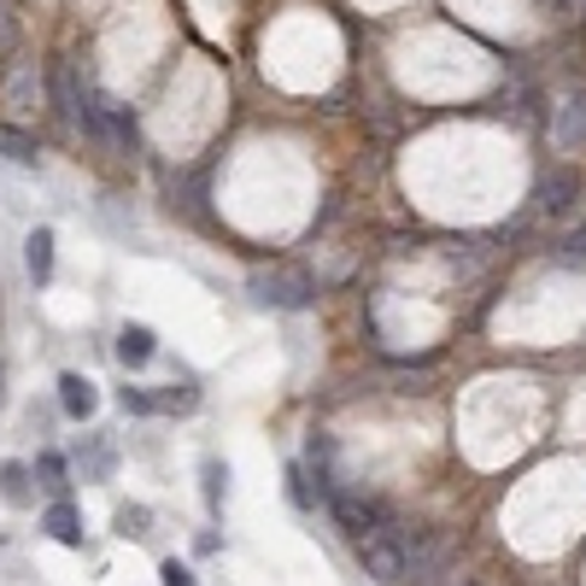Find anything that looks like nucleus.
<instances>
[{
    "label": "nucleus",
    "mask_w": 586,
    "mask_h": 586,
    "mask_svg": "<svg viewBox=\"0 0 586 586\" xmlns=\"http://www.w3.org/2000/svg\"><path fill=\"white\" fill-rule=\"evenodd\" d=\"M534 200H539V212H552V218H563V212H575V200H580V176L563 164V171H552V176H539V188H534Z\"/></svg>",
    "instance_id": "obj_3"
},
{
    "label": "nucleus",
    "mask_w": 586,
    "mask_h": 586,
    "mask_svg": "<svg viewBox=\"0 0 586 586\" xmlns=\"http://www.w3.org/2000/svg\"><path fill=\"white\" fill-rule=\"evenodd\" d=\"M246 293H253V305H270V311H305L317 282L300 276V270H253V276H246Z\"/></svg>",
    "instance_id": "obj_1"
},
{
    "label": "nucleus",
    "mask_w": 586,
    "mask_h": 586,
    "mask_svg": "<svg viewBox=\"0 0 586 586\" xmlns=\"http://www.w3.org/2000/svg\"><path fill=\"white\" fill-rule=\"evenodd\" d=\"M452 586H481V580H452Z\"/></svg>",
    "instance_id": "obj_20"
},
{
    "label": "nucleus",
    "mask_w": 586,
    "mask_h": 586,
    "mask_svg": "<svg viewBox=\"0 0 586 586\" xmlns=\"http://www.w3.org/2000/svg\"><path fill=\"white\" fill-rule=\"evenodd\" d=\"M24 270H30V282H36V287L53 276V229H48V223H36V229H30V241H24Z\"/></svg>",
    "instance_id": "obj_8"
},
{
    "label": "nucleus",
    "mask_w": 586,
    "mask_h": 586,
    "mask_svg": "<svg viewBox=\"0 0 586 586\" xmlns=\"http://www.w3.org/2000/svg\"><path fill=\"white\" fill-rule=\"evenodd\" d=\"M159 575H164V586H194L188 563H176V557H164V563H159Z\"/></svg>",
    "instance_id": "obj_18"
},
{
    "label": "nucleus",
    "mask_w": 586,
    "mask_h": 586,
    "mask_svg": "<svg viewBox=\"0 0 586 586\" xmlns=\"http://www.w3.org/2000/svg\"><path fill=\"white\" fill-rule=\"evenodd\" d=\"M41 528H48L59 546H82V516H77L71 498H53V505L41 511Z\"/></svg>",
    "instance_id": "obj_7"
},
{
    "label": "nucleus",
    "mask_w": 586,
    "mask_h": 586,
    "mask_svg": "<svg viewBox=\"0 0 586 586\" xmlns=\"http://www.w3.org/2000/svg\"><path fill=\"white\" fill-rule=\"evenodd\" d=\"M329 511L341 522L346 539H364L370 528H382L387 522V505L375 493H358V487H341V481H329Z\"/></svg>",
    "instance_id": "obj_2"
},
{
    "label": "nucleus",
    "mask_w": 586,
    "mask_h": 586,
    "mask_svg": "<svg viewBox=\"0 0 586 586\" xmlns=\"http://www.w3.org/2000/svg\"><path fill=\"white\" fill-rule=\"evenodd\" d=\"M552 141L569 146V153H575V146H586V89H575V94L552 112Z\"/></svg>",
    "instance_id": "obj_5"
},
{
    "label": "nucleus",
    "mask_w": 586,
    "mask_h": 586,
    "mask_svg": "<svg viewBox=\"0 0 586 586\" xmlns=\"http://www.w3.org/2000/svg\"><path fill=\"white\" fill-rule=\"evenodd\" d=\"M194 405H200V387L194 382H171V387L153 393V411H171V416H188Z\"/></svg>",
    "instance_id": "obj_9"
},
{
    "label": "nucleus",
    "mask_w": 586,
    "mask_h": 586,
    "mask_svg": "<svg viewBox=\"0 0 586 586\" xmlns=\"http://www.w3.org/2000/svg\"><path fill=\"white\" fill-rule=\"evenodd\" d=\"M118 405L130 411V416H153V393H141V387H118Z\"/></svg>",
    "instance_id": "obj_17"
},
{
    "label": "nucleus",
    "mask_w": 586,
    "mask_h": 586,
    "mask_svg": "<svg viewBox=\"0 0 586 586\" xmlns=\"http://www.w3.org/2000/svg\"><path fill=\"white\" fill-rule=\"evenodd\" d=\"M200 475H205V511H223V493H229V469L218 464V457H205V464H200Z\"/></svg>",
    "instance_id": "obj_15"
},
{
    "label": "nucleus",
    "mask_w": 586,
    "mask_h": 586,
    "mask_svg": "<svg viewBox=\"0 0 586 586\" xmlns=\"http://www.w3.org/2000/svg\"><path fill=\"white\" fill-rule=\"evenodd\" d=\"M12 41H18V36H12V18H7V12H0V59H7V53H12Z\"/></svg>",
    "instance_id": "obj_19"
},
{
    "label": "nucleus",
    "mask_w": 586,
    "mask_h": 586,
    "mask_svg": "<svg viewBox=\"0 0 586 586\" xmlns=\"http://www.w3.org/2000/svg\"><path fill=\"white\" fill-rule=\"evenodd\" d=\"M36 475H41V487H48L53 498H65L71 481H65V457H59V452H41L36 457Z\"/></svg>",
    "instance_id": "obj_14"
},
{
    "label": "nucleus",
    "mask_w": 586,
    "mask_h": 586,
    "mask_svg": "<svg viewBox=\"0 0 586 586\" xmlns=\"http://www.w3.org/2000/svg\"><path fill=\"white\" fill-rule=\"evenodd\" d=\"M36 94H41V89H36V71L18 65V71L7 77V107H12V112H36Z\"/></svg>",
    "instance_id": "obj_10"
},
{
    "label": "nucleus",
    "mask_w": 586,
    "mask_h": 586,
    "mask_svg": "<svg viewBox=\"0 0 586 586\" xmlns=\"http://www.w3.org/2000/svg\"><path fill=\"white\" fill-rule=\"evenodd\" d=\"M552 264H563V270H586V229H569L563 241H552Z\"/></svg>",
    "instance_id": "obj_13"
},
{
    "label": "nucleus",
    "mask_w": 586,
    "mask_h": 586,
    "mask_svg": "<svg viewBox=\"0 0 586 586\" xmlns=\"http://www.w3.org/2000/svg\"><path fill=\"white\" fill-rule=\"evenodd\" d=\"M118 364L123 370H141V364H153V352H159V334L153 329H146V323H123L118 329Z\"/></svg>",
    "instance_id": "obj_6"
},
{
    "label": "nucleus",
    "mask_w": 586,
    "mask_h": 586,
    "mask_svg": "<svg viewBox=\"0 0 586 586\" xmlns=\"http://www.w3.org/2000/svg\"><path fill=\"white\" fill-rule=\"evenodd\" d=\"M146 522H153V511H146V505H118L112 528H118L123 539H141V534H146Z\"/></svg>",
    "instance_id": "obj_16"
},
{
    "label": "nucleus",
    "mask_w": 586,
    "mask_h": 586,
    "mask_svg": "<svg viewBox=\"0 0 586 586\" xmlns=\"http://www.w3.org/2000/svg\"><path fill=\"white\" fill-rule=\"evenodd\" d=\"M59 411H65L71 423H89V416L100 411V393H94L89 375H77V370L59 375Z\"/></svg>",
    "instance_id": "obj_4"
},
{
    "label": "nucleus",
    "mask_w": 586,
    "mask_h": 586,
    "mask_svg": "<svg viewBox=\"0 0 586 586\" xmlns=\"http://www.w3.org/2000/svg\"><path fill=\"white\" fill-rule=\"evenodd\" d=\"M0 498L7 505H30V464H0Z\"/></svg>",
    "instance_id": "obj_12"
},
{
    "label": "nucleus",
    "mask_w": 586,
    "mask_h": 586,
    "mask_svg": "<svg viewBox=\"0 0 586 586\" xmlns=\"http://www.w3.org/2000/svg\"><path fill=\"white\" fill-rule=\"evenodd\" d=\"M0 153H7L12 164H24V171H36L41 146H36V135H24V130H0Z\"/></svg>",
    "instance_id": "obj_11"
}]
</instances>
